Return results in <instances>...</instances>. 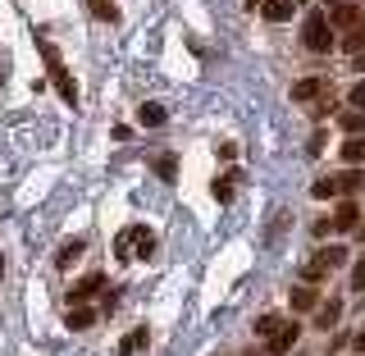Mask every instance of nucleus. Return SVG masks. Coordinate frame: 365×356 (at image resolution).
<instances>
[{"mask_svg": "<svg viewBox=\"0 0 365 356\" xmlns=\"http://www.w3.org/2000/svg\"><path fill=\"white\" fill-rule=\"evenodd\" d=\"M0 83H5V68H0Z\"/></svg>", "mask_w": 365, "mask_h": 356, "instance_id": "72a5a7b5", "label": "nucleus"}, {"mask_svg": "<svg viewBox=\"0 0 365 356\" xmlns=\"http://www.w3.org/2000/svg\"><path fill=\"white\" fill-rule=\"evenodd\" d=\"M292 5H302V0H292Z\"/></svg>", "mask_w": 365, "mask_h": 356, "instance_id": "f704fd0d", "label": "nucleus"}, {"mask_svg": "<svg viewBox=\"0 0 365 356\" xmlns=\"http://www.w3.org/2000/svg\"><path fill=\"white\" fill-rule=\"evenodd\" d=\"M347 106H351V110H365V78H356V87H351V96H347Z\"/></svg>", "mask_w": 365, "mask_h": 356, "instance_id": "bb28decb", "label": "nucleus"}, {"mask_svg": "<svg viewBox=\"0 0 365 356\" xmlns=\"http://www.w3.org/2000/svg\"><path fill=\"white\" fill-rule=\"evenodd\" d=\"M165 119H169V110H165V106H155V101L137 106V123H142V128H160Z\"/></svg>", "mask_w": 365, "mask_h": 356, "instance_id": "9b49d317", "label": "nucleus"}, {"mask_svg": "<svg viewBox=\"0 0 365 356\" xmlns=\"http://www.w3.org/2000/svg\"><path fill=\"white\" fill-rule=\"evenodd\" d=\"M319 256H324V260H329V270H338V265H347V251H342V247H324V251H319Z\"/></svg>", "mask_w": 365, "mask_h": 356, "instance_id": "a878e982", "label": "nucleus"}, {"mask_svg": "<svg viewBox=\"0 0 365 356\" xmlns=\"http://www.w3.org/2000/svg\"><path fill=\"white\" fill-rule=\"evenodd\" d=\"M342 51H347V55H361V51H365V23H361V28H347V37H342Z\"/></svg>", "mask_w": 365, "mask_h": 356, "instance_id": "4be33fe9", "label": "nucleus"}, {"mask_svg": "<svg viewBox=\"0 0 365 356\" xmlns=\"http://www.w3.org/2000/svg\"><path fill=\"white\" fill-rule=\"evenodd\" d=\"M351 288H356V293H365V256L356 260V265H351Z\"/></svg>", "mask_w": 365, "mask_h": 356, "instance_id": "cd10ccee", "label": "nucleus"}, {"mask_svg": "<svg viewBox=\"0 0 365 356\" xmlns=\"http://www.w3.org/2000/svg\"><path fill=\"white\" fill-rule=\"evenodd\" d=\"M365 23V5H356V0H342V5L329 9V28H361Z\"/></svg>", "mask_w": 365, "mask_h": 356, "instance_id": "20e7f679", "label": "nucleus"}, {"mask_svg": "<svg viewBox=\"0 0 365 356\" xmlns=\"http://www.w3.org/2000/svg\"><path fill=\"white\" fill-rule=\"evenodd\" d=\"M0 279H5V256H0Z\"/></svg>", "mask_w": 365, "mask_h": 356, "instance_id": "2f4dec72", "label": "nucleus"}, {"mask_svg": "<svg viewBox=\"0 0 365 356\" xmlns=\"http://www.w3.org/2000/svg\"><path fill=\"white\" fill-rule=\"evenodd\" d=\"M237 178H242L237 169H233V174H224V178H215V188H210L215 201H228V197H233V183H237Z\"/></svg>", "mask_w": 365, "mask_h": 356, "instance_id": "b1692460", "label": "nucleus"}, {"mask_svg": "<svg viewBox=\"0 0 365 356\" xmlns=\"http://www.w3.org/2000/svg\"><path fill=\"white\" fill-rule=\"evenodd\" d=\"M311 197H315V201H334V197H338L334 174H329V178H315V183H311Z\"/></svg>", "mask_w": 365, "mask_h": 356, "instance_id": "412c9836", "label": "nucleus"}, {"mask_svg": "<svg viewBox=\"0 0 365 356\" xmlns=\"http://www.w3.org/2000/svg\"><path fill=\"white\" fill-rule=\"evenodd\" d=\"M83 251H87V243H83V238H68V243L60 247V256H55V265H60V270H68L78 256H83Z\"/></svg>", "mask_w": 365, "mask_h": 356, "instance_id": "2eb2a0df", "label": "nucleus"}, {"mask_svg": "<svg viewBox=\"0 0 365 356\" xmlns=\"http://www.w3.org/2000/svg\"><path fill=\"white\" fill-rule=\"evenodd\" d=\"M260 14H265L269 23H283V19H292V0H260Z\"/></svg>", "mask_w": 365, "mask_h": 356, "instance_id": "4468645a", "label": "nucleus"}, {"mask_svg": "<svg viewBox=\"0 0 365 356\" xmlns=\"http://www.w3.org/2000/svg\"><path fill=\"white\" fill-rule=\"evenodd\" d=\"M342 160L347 165H365V137H347L342 142Z\"/></svg>", "mask_w": 365, "mask_h": 356, "instance_id": "6ab92c4d", "label": "nucleus"}, {"mask_svg": "<svg viewBox=\"0 0 365 356\" xmlns=\"http://www.w3.org/2000/svg\"><path fill=\"white\" fill-rule=\"evenodd\" d=\"M297 338H302V325H288V320H283L279 334L269 338V356H288V352L297 347Z\"/></svg>", "mask_w": 365, "mask_h": 356, "instance_id": "423d86ee", "label": "nucleus"}, {"mask_svg": "<svg viewBox=\"0 0 365 356\" xmlns=\"http://www.w3.org/2000/svg\"><path fill=\"white\" fill-rule=\"evenodd\" d=\"M334 5H342V0H329V9H334Z\"/></svg>", "mask_w": 365, "mask_h": 356, "instance_id": "473e14b6", "label": "nucleus"}, {"mask_svg": "<svg viewBox=\"0 0 365 356\" xmlns=\"http://www.w3.org/2000/svg\"><path fill=\"white\" fill-rule=\"evenodd\" d=\"M351 68H356V73L365 78V51H361V55H351Z\"/></svg>", "mask_w": 365, "mask_h": 356, "instance_id": "c85d7f7f", "label": "nucleus"}, {"mask_svg": "<svg viewBox=\"0 0 365 356\" xmlns=\"http://www.w3.org/2000/svg\"><path fill=\"white\" fill-rule=\"evenodd\" d=\"M356 220H361V205L351 201V197H342V201H338V210H334V228L351 233V228H356Z\"/></svg>", "mask_w": 365, "mask_h": 356, "instance_id": "0eeeda50", "label": "nucleus"}, {"mask_svg": "<svg viewBox=\"0 0 365 356\" xmlns=\"http://www.w3.org/2000/svg\"><path fill=\"white\" fill-rule=\"evenodd\" d=\"M338 320H342V302H319L315 306V329H324V334H329Z\"/></svg>", "mask_w": 365, "mask_h": 356, "instance_id": "1a4fd4ad", "label": "nucleus"}, {"mask_svg": "<svg viewBox=\"0 0 365 356\" xmlns=\"http://www.w3.org/2000/svg\"><path fill=\"white\" fill-rule=\"evenodd\" d=\"M351 342H356V352H365V329H361V334H356V338H351Z\"/></svg>", "mask_w": 365, "mask_h": 356, "instance_id": "7c9ffc66", "label": "nucleus"}, {"mask_svg": "<svg viewBox=\"0 0 365 356\" xmlns=\"http://www.w3.org/2000/svg\"><path fill=\"white\" fill-rule=\"evenodd\" d=\"M114 251L119 256H137V260H151L155 256V233L146 224H128L119 238H114Z\"/></svg>", "mask_w": 365, "mask_h": 356, "instance_id": "f257e3e1", "label": "nucleus"}, {"mask_svg": "<svg viewBox=\"0 0 365 356\" xmlns=\"http://www.w3.org/2000/svg\"><path fill=\"white\" fill-rule=\"evenodd\" d=\"M151 165H155V174L165 178V183H174V178H178V160H174V156H155Z\"/></svg>", "mask_w": 365, "mask_h": 356, "instance_id": "5701e85b", "label": "nucleus"}, {"mask_svg": "<svg viewBox=\"0 0 365 356\" xmlns=\"http://www.w3.org/2000/svg\"><path fill=\"white\" fill-rule=\"evenodd\" d=\"M302 46L306 51H315V55H329L334 51V28H329V14L324 9H311L302 23Z\"/></svg>", "mask_w": 365, "mask_h": 356, "instance_id": "f03ea898", "label": "nucleus"}, {"mask_svg": "<svg viewBox=\"0 0 365 356\" xmlns=\"http://www.w3.org/2000/svg\"><path fill=\"white\" fill-rule=\"evenodd\" d=\"M37 46H41L46 64H51V83H55V91H60V96L68 101V106H78V83H73V78H68V68L60 64V51H55L51 41H37Z\"/></svg>", "mask_w": 365, "mask_h": 356, "instance_id": "7ed1b4c3", "label": "nucleus"}, {"mask_svg": "<svg viewBox=\"0 0 365 356\" xmlns=\"http://www.w3.org/2000/svg\"><path fill=\"white\" fill-rule=\"evenodd\" d=\"M351 233H356V238H361V243H365V220H356V228H351Z\"/></svg>", "mask_w": 365, "mask_h": 356, "instance_id": "c756f323", "label": "nucleus"}, {"mask_svg": "<svg viewBox=\"0 0 365 356\" xmlns=\"http://www.w3.org/2000/svg\"><path fill=\"white\" fill-rule=\"evenodd\" d=\"M302 279L311 283V288H315V283H324V279H329V260L319 256V251H315V256H311V260L302 265Z\"/></svg>", "mask_w": 365, "mask_h": 356, "instance_id": "ddd939ff", "label": "nucleus"}, {"mask_svg": "<svg viewBox=\"0 0 365 356\" xmlns=\"http://www.w3.org/2000/svg\"><path fill=\"white\" fill-rule=\"evenodd\" d=\"M146 342H151V334H146V325H142V329H133V334L119 342V356H133V352H142Z\"/></svg>", "mask_w": 365, "mask_h": 356, "instance_id": "dca6fc26", "label": "nucleus"}, {"mask_svg": "<svg viewBox=\"0 0 365 356\" xmlns=\"http://www.w3.org/2000/svg\"><path fill=\"white\" fill-rule=\"evenodd\" d=\"M292 311H315L319 306V288H311V283H302V288H292Z\"/></svg>", "mask_w": 365, "mask_h": 356, "instance_id": "f8f14e48", "label": "nucleus"}, {"mask_svg": "<svg viewBox=\"0 0 365 356\" xmlns=\"http://www.w3.org/2000/svg\"><path fill=\"white\" fill-rule=\"evenodd\" d=\"M279 325H283V315H260V320H256V338L269 342L274 334H279Z\"/></svg>", "mask_w": 365, "mask_h": 356, "instance_id": "393cba45", "label": "nucleus"}, {"mask_svg": "<svg viewBox=\"0 0 365 356\" xmlns=\"http://www.w3.org/2000/svg\"><path fill=\"white\" fill-rule=\"evenodd\" d=\"M338 123H342V133L361 137V128H365V110H342V114H338Z\"/></svg>", "mask_w": 365, "mask_h": 356, "instance_id": "aec40b11", "label": "nucleus"}, {"mask_svg": "<svg viewBox=\"0 0 365 356\" xmlns=\"http://www.w3.org/2000/svg\"><path fill=\"white\" fill-rule=\"evenodd\" d=\"M91 325H96V311H87V306H78V311H68V329H73V334H87Z\"/></svg>", "mask_w": 365, "mask_h": 356, "instance_id": "f3484780", "label": "nucleus"}, {"mask_svg": "<svg viewBox=\"0 0 365 356\" xmlns=\"http://www.w3.org/2000/svg\"><path fill=\"white\" fill-rule=\"evenodd\" d=\"M87 9H91L101 23H119V5H114V0H87Z\"/></svg>", "mask_w": 365, "mask_h": 356, "instance_id": "a211bd4d", "label": "nucleus"}, {"mask_svg": "<svg viewBox=\"0 0 365 356\" xmlns=\"http://www.w3.org/2000/svg\"><path fill=\"white\" fill-rule=\"evenodd\" d=\"M329 78H302V83H292V101L297 106H306V101H319V96H329Z\"/></svg>", "mask_w": 365, "mask_h": 356, "instance_id": "39448f33", "label": "nucleus"}, {"mask_svg": "<svg viewBox=\"0 0 365 356\" xmlns=\"http://www.w3.org/2000/svg\"><path fill=\"white\" fill-rule=\"evenodd\" d=\"M101 283H106V279H101V274H83V279H78L73 288H68V306H73V302H87V297L96 293Z\"/></svg>", "mask_w": 365, "mask_h": 356, "instance_id": "9d476101", "label": "nucleus"}, {"mask_svg": "<svg viewBox=\"0 0 365 356\" xmlns=\"http://www.w3.org/2000/svg\"><path fill=\"white\" fill-rule=\"evenodd\" d=\"M334 183H338V197H356V192L365 188V169L351 165L347 174H334Z\"/></svg>", "mask_w": 365, "mask_h": 356, "instance_id": "6e6552de", "label": "nucleus"}]
</instances>
